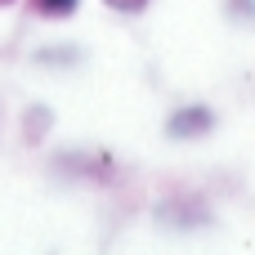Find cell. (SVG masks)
<instances>
[{"instance_id":"6da1fadb","label":"cell","mask_w":255,"mask_h":255,"mask_svg":"<svg viewBox=\"0 0 255 255\" xmlns=\"http://www.w3.org/2000/svg\"><path fill=\"white\" fill-rule=\"evenodd\" d=\"M215 126H220V117H215L211 103H179V108L166 112L161 134H166L170 143H202V139L215 134Z\"/></svg>"},{"instance_id":"7a4b0ae2","label":"cell","mask_w":255,"mask_h":255,"mask_svg":"<svg viewBox=\"0 0 255 255\" xmlns=\"http://www.w3.org/2000/svg\"><path fill=\"white\" fill-rule=\"evenodd\" d=\"M152 220L170 233H197V229H211L215 224V211L202 202V197H161L152 206Z\"/></svg>"},{"instance_id":"3957f363","label":"cell","mask_w":255,"mask_h":255,"mask_svg":"<svg viewBox=\"0 0 255 255\" xmlns=\"http://www.w3.org/2000/svg\"><path fill=\"white\" fill-rule=\"evenodd\" d=\"M54 166H58L63 175L90 179V184H112V179L121 175L112 152H76V148H67V152H58V157H54Z\"/></svg>"},{"instance_id":"277c9868","label":"cell","mask_w":255,"mask_h":255,"mask_svg":"<svg viewBox=\"0 0 255 255\" xmlns=\"http://www.w3.org/2000/svg\"><path fill=\"white\" fill-rule=\"evenodd\" d=\"M49 130H54V108L49 103H27L22 108V143L36 148V143H45Z\"/></svg>"},{"instance_id":"5b68a950","label":"cell","mask_w":255,"mask_h":255,"mask_svg":"<svg viewBox=\"0 0 255 255\" xmlns=\"http://www.w3.org/2000/svg\"><path fill=\"white\" fill-rule=\"evenodd\" d=\"M81 4L85 0H27L31 18H40V22H67V18H76Z\"/></svg>"},{"instance_id":"8992f818","label":"cell","mask_w":255,"mask_h":255,"mask_svg":"<svg viewBox=\"0 0 255 255\" xmlns=\"http://www.w3.org/2000/svg\"><path fill=\"white\" fill-rule=\"evenodd\" d=\"M36 63L40 67H81L85 49H76V45H49V49H36Z\"/></svg>"},{"instance_id":"52a82bcc","label":"cell","mask_w":255,"mask_h":255,"mask_svg":"<svg viewBox=\"0 0 255 255\" xmlns=\"http://www.w3.org/2000/svg\"><path fill=\"white\" fill-rule=\"evenodd\" d=\"M108 13H117V18H143L157 0H99Z\"/></svg>"},{"instance_id":"ba28073f","label":"cell","mask_w":255,"mask_h":255,"mask_svg":"<svg viewBox=\"0 0 255 255\" xmlns=\"http://www.w3.org/2000/svg\"><path fill=\"white\" fill-rule=\"evenodd\" d=\"M224 18L233 27H255V0H224Z\"/></svg>"},{"instance_id":"9c48e42d","label":"cell","mask_w":255,"mask_h":255,"mask_svg":"<svg viewBox=\"0 0 255 255\" xmlns=\"http://www.w3.org/2000/svg\"><path fill=\"white\" fill-rule=\"evenodd\" d=\"M13 4H22V0H0V9H13Z\"/></svg>"}]
</instances>
